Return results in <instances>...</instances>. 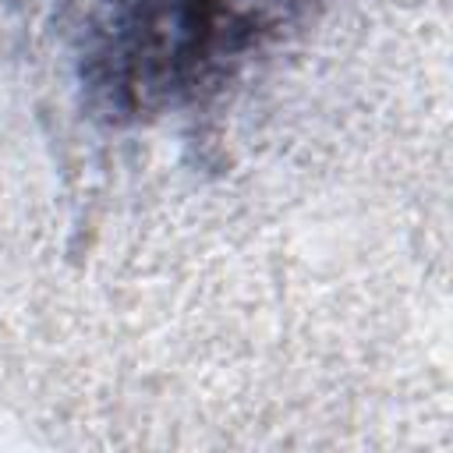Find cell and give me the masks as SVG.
<instances>
[{"label":"cell","mask_w":453,"mask_h":453,"mask_svg":"<svg viewBox=\"0 0 453 453\" xmlns=\"http://www.w3.org/2000/svg\"><path fill=\"white\" fill-rule=\"evenodd\" d=\"M294 0H110L85 78L113 113L149 117L216 88Z\"/></svg>","instance_id":"obj_1"}]
</instances>
